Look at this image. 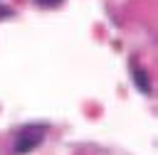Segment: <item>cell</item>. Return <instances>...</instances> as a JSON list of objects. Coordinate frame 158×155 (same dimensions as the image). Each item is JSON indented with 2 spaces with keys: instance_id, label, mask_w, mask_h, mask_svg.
<instances>
[{
  "instance_id": "3",
  "label": "cell",
  "mask_w": 158,
  "mask_h": 155,
  "mask_svg": "<svg viewBox=\"0 0 158 155\" xmlns=\"http://www.w3.org/2000/svg\"><path fill=\"white\" fill-rule=\"evenodd\" d=\"M37 5H42V7H57V5H62V0H35Z\"/></svg>"
},
{
  "instance_id": "1",
  "label": "cell",
  "mask_w": 158,
  "mask_h": 155,
  "mask_svg": "<svg viewBox=\"0 0 158 155\" xmlns=\"http://www.w3.org/2000/svg\"><path fill=\"white\" fill-rule=\"evenodd\" d=\"M42 140H44V125H25V128L15 135V145H12V150H15L17 155L32 153L35 148H40Z\"/></svg>"
},
{
  "instance_id": "2",
  "label": "cell",
  "mask_w": 158,
  "mask_h": 155,
  "mask_svg": "<svg viewBox=\"0 0 158 155\" xmlns=\"http://www.w3.org/2000/svg\"><path fill=\"white\" fill-rule=\"evenodd\" d=\"M131 74H133V84L138 86V91L141 93H151V79H148V74L138 66V64H131Z\"/></svg>"
}]
</instances>
